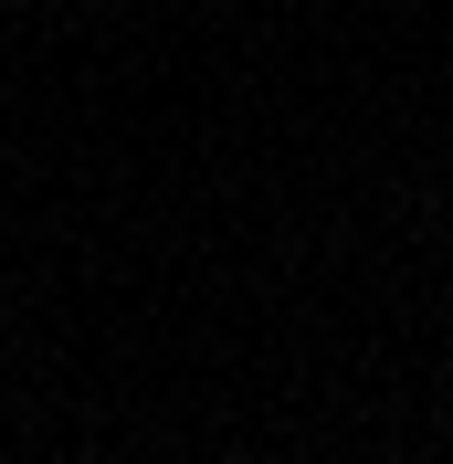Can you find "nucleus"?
Here are the masks:
<instances>
[]
</instances>
